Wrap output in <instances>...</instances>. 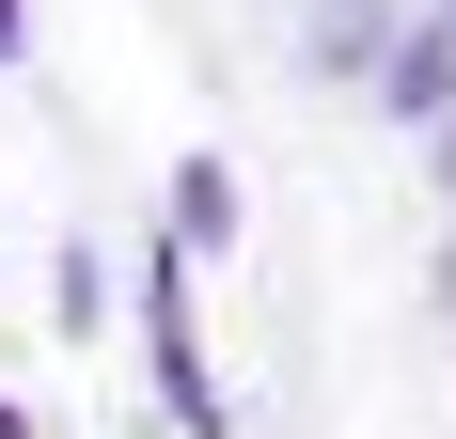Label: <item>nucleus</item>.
Returning a JSON list of instances; mask_svg holds the SVG:
<instances>
[{
    "label": "nucleus",
    "mask_w": 456,
    "mask_h": 439,
    "mask_svg": "<svg viewBox=\"0 0 456 439\" xmlns=\"http://www.w3.org/2000/svg\"><path fill=\"white\" fill-rule=\"evenodd\" d=\"M410 157H425V204H441V220H456V126H425V141H410Z\"/></svg>",
    "instance_id": "nucleus-7"
},
{
    "label": "nucleus",
    "mask_w": 456,
    "mask_h": 439,
    "mask_svg": "<svg viewBox=\"0 0 456 439\" xmlns=\"http://www.w3.org/2000/svg\"><path fill=\"white\" fill-rule=\"evenodd\" d=\"M425 16H456V0H425Z\"/></svg>",
    "instance_id": "nucleus-10"
},
{
    "label": "nucleus",
    "mask_w": 456,
    "mask_h": 439,
    "mask_svg": "<svg viewBox=\"0 0 456 439\" xmlns=\"http://www.w3.org/2000/svg\"><path fill=\"white\" fill-rule=\"evenodd\" d=\"M142 235H174L189 267H205V251H236V235H252V188H236V157H221V141H189L174 173H158V220H142Z\"/></svg>",
    "instance_id": "nucleus-3"
},
{
    "label": "nucleus",
    "mask_w": 456,
    "mask_h": 439,
    "mask_svg": "<svg viewBox=\"0 0 456 439\" xmlns=\"http://www.w3.org/2000/svg\"><path fill=\"white\" fill-rule=\"evenodd\" d=\"M362 110H378L394 141H425V126H456V16H425V0L394 16V47L362 63Z\"/></svg>",
    "instance_id": "nucleus-2"
},
{
    "label": "nucleus",
    "mask_w": 456,
    "mask_h": 439,
    "mask_svg": "<svg viewBox=\"0 0 456 439\" xmlns=\"http://www.w3.org/2000/svg\"><path fill=\"white\" fill-rule=\"evenodd\" d=\"M47 330H63V346H94V330H110V251H94V235H63V251H47Z\"/></svg>",
    "instance_id": "nucleus-5"
},
{
    "label": "nucleus",
    "mask_w": 456,
    "mask_h": 439,
    "mask_svg": "<svg viewBox=\"0 0 456 439\" xmlns=\"http://www.w3.org/2000/svg\"><path fill=\"white\" fill-rule=\"evenodd\" d=\"M394 16H410V0H299V47H283V63L315 94H362V63L394 47Z\"/></svg>",
    "instance_id": "nucleus-4"
},
{
    "label": "nucleus",
    "mask_w": 456,
    "mask_h": 439,
    "mask_svg": "<svg viewBox=\"0 0 456 439\" xmlns=\"http://www.w3.org/2000/svg\"><path fill=\"white\" fill-rule=\"evenodd\" d=\"M110 314L142 330V377H158L174 439H236V393H221V361H205V299H189V251H174V235L126 251V299H110Z\"/></svg>",
    "instance_id": "nucleus-1"
},
{
    "label": "nucleus",
    "mask_w": 456,
    "mask_h": 439,
    "mask_svg": "<svg viewBox=\"0 0 456 439\" xmlns=\"http://www.w3.org/2000/svg\"><path fill=\"white\" fill-rule=\"evenodd\" d=\"M425 314H441V330H456V220H441V235H425Z\"/></svg>",
    "instance_id": "nucleus-6"
},
{
    "label": "nucleus",
    "mask_w": 456,
    "mask_h": 439,
    "mask_svg": "<svg viewBox=\"0 0 456 439\" xmlns=\"http://www.w3.org/2000/svg\"><path fill=\"white\" fill-rule=\"evenodd\" d=\"M16 63H32V0H0V79H16Z\"/></svg>",
    "instance_id": "nucleus-8"
},
{
    "label": "nucleus",
    "mask_w": 456,
    "mask_h": 439,
    "mask_svg": "<svg viewBox=\"0 0 456 439\" xmlns=\"http://www.w3.org/2000/svg\"><path fill=\"white\" fill-rule=\"evenodd\" d=\"M0 439H32V424H16V393H0Z\"/></svg>",
    "instance_id": "nucleus-9"
}]
</instances>
